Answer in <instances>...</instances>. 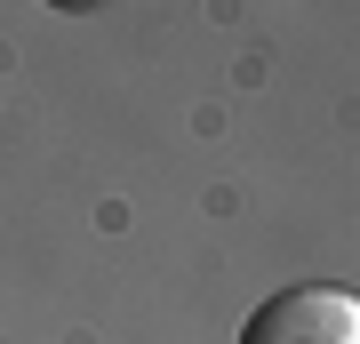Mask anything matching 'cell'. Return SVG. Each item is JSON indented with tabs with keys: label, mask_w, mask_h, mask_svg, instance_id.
<instances>
[{
	"label": "cell",
	"mask_w": 360,
	"mask_h": 344,
	"mask_svg": "<svg viewBox=\"0 0 360 344\" xmlns=\"http://www.w3.org/2000/svg\"><path fill=\"white\" fill-rule=\"evenodd\" d=\"M49 8H89V0H49Z\"/></svg>",
	"instance_id": "7a4b0ae2"
},
{
	"label": "cell",
	"mask_w": 360,
	"mask_h": 344,
	"mask_svg": "<svg viewBox=\"0 0 360 344\" xmlns=\"http://www.w3.org/2000/svg\"><path fill=\"white\" fill-rule=\"evenodd\" d=\"M240 344H360V296L352 288H328V281H304V288H281L248 312Z\"/></svg>",
	"instance_id": "6da1fadb"
}]
</instances>
